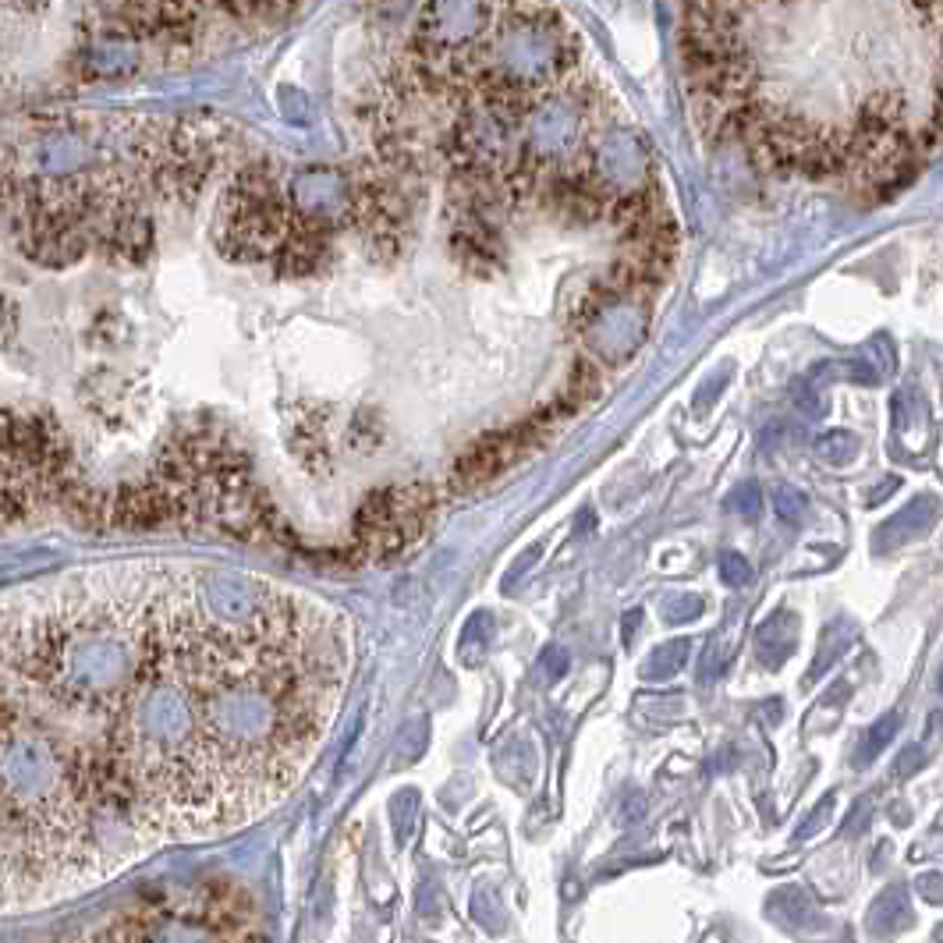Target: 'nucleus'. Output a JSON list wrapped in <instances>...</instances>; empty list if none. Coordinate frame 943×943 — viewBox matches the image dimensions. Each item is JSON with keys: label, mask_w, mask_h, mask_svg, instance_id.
Instances as JSON below:
<instances>
[{"label": "nucleus", "mask_w": 943, "mask_h": 943, "mask_svg": "<svg viewBox=\"0 0 943 943\" xmlns=\"http://www.w3.org/2000/svg\"><path fill=\"white\" fill-rule=\"evenodd\" d=\"M348 625L210 564H114L8 600L4 720L58 752L100 827L206 838L285 794L330 727Z\"/></svg>", "instance_id": "nucleus-1"}, {"label": "nucleus", "mask_w": 943, "mask_h": 943, "mask_svg": "<svg viewBox=\"0 0 943 943\" xmlns=\"http://www.w3.org/2000/svg\"><path fill=\"white\" fill-rule=\"evenodd\" d=\"M936 518H940V496L936 493H919L911 504H905L897 515H891L880 525V529H876L872 546L880 550V554H894V550L915 543V539H922L929 529H933Z\"/></svg>", "instance_id": "nucleus-2"}, {"label": "nucleus", "mask_w": 943, "mask_h": 943, "mask_svg": "<svg viewBox=\"0 0 943 943\" xmlns=\"http://www.w3.org/2000/svg\"><path fill=\"white\" fill-rule=\"evenodd\" d=\"M911 919H915V915H911V897H908L905 887L894 883V887H887V891L872 901L869 933L872 936H894L905 926H911Z\"/></svg>", "instance_id": "nucleus-3"}, {"label": "nucleus", "mask_w": 943, "mask_h": 943, "mask_svg": "<svg viewBox=\"0 0 943 943\" xmlns=\"http://www.w3.org/2000/svg\"><path fill=\"white\" fill-rule=\"evenodd\" d=\"M816 454L827 457L830 465H847V462H855L858 440L855 433H847V429H830V433L816 437Z\"/></svg>", "instance_id": "nucleus-4"}, {"label": "nucleus", "mask_w": 943, "mask_h": 943, "mask_svg": "<svg viewBox=\"0 0 943 943\" xmlns=\"http://www.w3.org/2000/svg\"><path fill=\"white\" fill-rule=\"evenodd\" d=\"M897 727H901V720H897V713H887L883 720H876L872 727H869V734H866V741H862V752H858V766H866V763H872L876 756H880V752L891 745L894 741V734H897Z\"/></svg>", "instance_id": "nucleus-5"}, {"label": "nucleus", "mask_w": 943, "mask_h": 943, "mask_svg": "<svg viewBox=\"0 0 943 943\" xmlns=\"http://www.w3.org/2000/svg\"><path fill=\"white\" fill-rule=\"evenodd\" d=\"M720 571H724V582H727V586H745L749 578H752L749 561L741 557V554H734V550H727V554L720 557Z\"/></svg>", "instance_id": "nucleus-6"}, {"label": "nucleus", "mask_w": 943, "mask_h": 943, "mask_svg": "<svg viewBox=\"0 0 943 943\" xmlns=\"http://www.w3.org/2000/svg\"><path fill=\"white\" fill-rule=\"evenodd\" d=\"M774 504H777V515L784 518V521H799V518L805 515V496L788 490V487H780V490L774 493Z\"/></svg>", "instance_id": "nucleus-7"}, {"label": "nucleus", "mask_w": 943, "mask_h": 943, "mask_svg": "<svg viewBox=\"0 0 943 943\" xmlns=\"http://www.w3.org/2000/svg\"><path fill=\"white\" fill-rule=\"evenodd\" d=\"M830 816H833V794H830V799H823V802H819V808H816V813L805 819V823H802V830H799V838H802V841H808V838H813V833H816L819 827H823V823H830Z\"/></svg>", "instance_id": "nucleus-8"}, {"label": "nucleus", "mask_w": 943, "mask_h": 943, "mask_svg": "<svg viewBox=\"0 0 943 943\" xmlns=\"http://www.w3.org/2000/svg\"><path fill=\"white\" fill-rule=\"evenodd\" d=\"M759 504H763V496H759L756 487H752V482H749V487H741L738 496H734V507L741 511V515H749V518L759 515Z\"/></svg>", "instance_id": "nucleus-9"}, {"label": "nucleus", "mask_w": 943, "mask_h": 943, "mask_svg": "<svg viewBox=\"0 0 943 943\" xmlns=\"http://www.w3.org/2000/svg\"><path fill=\"white\" fill-rule=\"evenodd\" d=\"M915 891H922V897L936 905V901H943V876H940V872L919 876V880H915Z\"/></svg>", "instance_id": "nucleus-10"}, {"label": "nucleus", "mask_w": 943, "mask_h": 943, "mask_svg": "<svg viewBox=\"0 0 943 943\" xmlns=\"http://www.w3.org/2000/svg\"><path fill=\"white\" fill-rule=\"evenodd\" d=\"M866 819H869V799H862L858 802V816L852 813V819H847V833H858L862 827H866Z\"/></svg>", "instance_id": "nucleus-11"}, {"label": "nucleus", "mask_w": 943, "mask_h": 943, "mask_svg": "<svg viewBox=\"0 0 943 943\" xmlns=\"http://www.w3.org/2000/svg\"><path fill=\"white\" fill-rule=\"evenodd\" d=\"M936 940H943V926H936V933H933Z\"/></svg>", "instance_id": "nucleus-12"}, {"label": "nucleus", "mask_w": 943, "mask_h": 943, "mask_svg": "<svg viewBox=\"0 0 943 943\" xmlns=\"http://www.w3.org/2000/svg\"><path fill=\"white\" fill-rule=\"evenodd\" d=\"M936 684H940V692H943V670H940V681H936Z\"/></svg>", "instance_id": "nucleus-13"}]
</instances>
